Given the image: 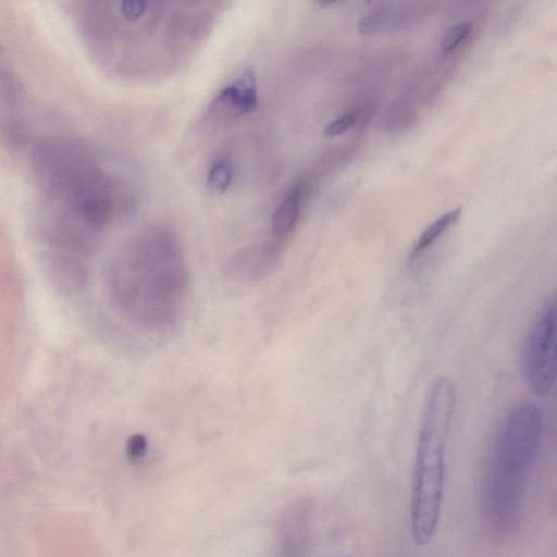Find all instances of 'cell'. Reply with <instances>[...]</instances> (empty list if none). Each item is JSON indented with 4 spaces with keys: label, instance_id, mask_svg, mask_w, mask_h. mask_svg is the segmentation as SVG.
Masks as SVG:
<instances>
[{
    "label": "cell",
    "instance_id": "obj_1",
    "mask_svg": "<svg viewBox=\"0 0 557 557\" xmlns=\"http://www.w3.org/2000/svg\"><path fill=\"white\" fill-rule=\"evenodd\" d=\"M189 283L181 248L168 234L144 236L129 244L112 260L106 274L114 307L150 330L168 327L177 320Z\"/></svg>",
    "mask_w": 557,
    "mask_h": 557
},
{
    "label": "cell",
    "instance_id": "obj_2",
    "mask_svg": "<svg viewBox=\"0 0 557 557\" xmlns=\"http://www.w3.org/2000/svg\"><path fill=\"white\" fill-rule=\"evenodd\" d=\"M456 406L449 377L435 379L425 395L414 454L410 524L412 541L424 546L435 535L444 493L445 451Z\"/></svg>",
    "mask_w": 557,
    "mask_h": 557
},
{
    "label": "cell",
    "instance_id": "obj_3",
    "mask_svg": "<svg viewBox=\"0 0 557 557\" xmlns=\"http://www.w3.org/2000/svg\"><path fill=\"white\" fill-rule=\"evenodd\" d=\"M542 413L532 403H521L505 417L492 451L487 478V506L494 524L510 528L521 508L527 482L536 460Z\"/></svg>",
    "mask_w": 557,
    "mask_h": 557
},
{
    "label": "cell",
    "instance_id": "obj_4",
    "mask_svg": "<svg viewBox=\"0 0 557 557\" xmlns=\"http://www.w3.org/2000/svg\"><path fill=\"white\" fill-rule=\"evenodd\" d=\"M555 302H547L532 324L523 351L525 380L539 396L547 395L556 380Z\"/></svg>",
    "mask_w": 557,
    "mask_h": 557
},
{
    "label": "cell",
    "instance_id": "obj_5",
    "mask_svg": "<svg viewBox=\"0 0 557 557\" xmlns=\"http://www.w3.org/2000/svg\"><path fill=\"white\" fill-rule=\"evenodd\" d=\"M281 259V248L277 244H255L230 256L224 271L233 278L257 282L275 272Z\"/></svg>",
    "mask_w": 557,
    "mask_h": 557
},
{
    "label": "cell",
    "instance_id": "obj_6",
    "mask_svg": "<svg viewBox=\"0 0 557 557\" xmlns=\"http://www.w3.org/2000/svg\"><path fill=\"white\" fill-rule=\"evenodd\" d=\"M22 107L18 82L0 58V123L12 140H20L24 133Z\"/></svg>",
    "mask_w": 557,
    "mask_h": 557
},
{
    "label": "cell",
    "instance_id": "obj_7",
    "mask_svg": "<svg viewBox=\"0 0 557 557\" xmlns=\"http://www.w3.org/2000/svg\"><path fill=\"white\" fill-rule=\"evenodd\" d=\"M256 104L257 85L251 69H246L240 77L226 86L215 99L216 107L234 116L250 112Z\"/></svg>",
    "mask_w": 557,
    "mask_h": 557
},
{
    "label": "cell",
    "instance_id": "obj_8",
    "mask_svg": "<svg viewBox=\"0 0 557 557\" xmlns=\"http://www.w3.org/2000/svg\"><path fill=\"white\" fill-rule=\"evenodd\" d=\"M302 506H292L283 515L280 528V557H302L306 524Z\"/></svg>",
    "mask_w": 557,
    "mask_h": 557
},
{
    "label": "cell",
    "instance_id": "obj_9",
    "mask_svg": "<svg viewBox=\"0 0 557 557\" xmlns=\"http://www.w3.org/2000/svg\"><path fill=\"white\" fill-rule=\"evenodd\" d=\"M304 197V185L296 184L282 200L272 219V231L275 236L284 237L290 233L300 214Z\"/></svg>",
    "mask_w": 557,
    "mask_h": 557
},
{
    "label": "cell",
    "instance_id": "obj_10",
    "mask_svg": "<svg viewBox=\"0 0 557 557\" xmlns=\"http://www.w3.org/2000/svg\"><path fill=\"white\" fill-rule=\"evenodd\" d=\"M461 212V207L454 208L443 213L437 219H435L431 224H429L414 242L408 257L409 261L413 262L414 260L420 258V256L425 250H428L446 230H448L458 221Z\"/></svg>",
    "mask_w": 557,
    "mask_h": 557
},
{
    "label": "cell",
    "instance_id": "obj_11",
    "mask_svg": "<svg viewBox=\"0 0 557 557\" xmlns=\"http://www.w3.org/2000/svg\"><path fill=\"white\" fill-rule=\"evenodd\" d=\"M232 180V170L227 162L220 161L215 163L207 178V187L213 194H222L224 193Z\"/></svg>",
    "mask_w": 557,
    "mask_h": 557
},
{
    "label": "cell",
    "instance_id": "obj_12",
    "mask_svg": "<svg viewBox=\"0 0 557 557\" xmlns=\"http://www.w3.org/2000/svg\"><path fill=\"white\" fill-rule=\"evenodd\" d=\"M471 22H461L451 26L442 37L440 48L443 52L454 51L471 34Z\"/></svg>",
    "mask_w": 557,
    "mask_h": 557
},
{
    "label": "cell",
    "instance_id": "obj_13",
    "mask_svg": "<svg viewBox=\"0 0 557 557\" xmlns=\"http://www.w3.org/2000/svg\"><path fill=\"white\" fill-rule=\"evenodd\" d=\"M358 113L350 111L331 121L324 128V135L333 137L350 129L357 122Z\"/></svg>",
    "mask_w": 557,
    "mask_h": 557
},
{
    "label": "cell",
    "instance_id": "obj_14",
    "mask_svg": "<svg viewBox=\"0 0 557 557\" xmlns=\"http://www.w3.org/2000/svg\"><path fill=\"white\" fill-rule=\"evenodd\" d=\"M120 12L128 21H137L147 12V2L145 1H123Z\"/></svg>",
    "mask_w": 557,
    "mask_h": 557
},
{
    "label": "cell",
    "instance_id": "obj_15",
    "mask_svg": "<svg viewBox=\"0 0 557 557\" xmlns=\"http://www.w3.org/2000/svg\"><path fill=\"white\" fill-rule=\"evenodd\" d=\"M147 440L141 434L132 435L126 444V453L129 459L136 461L144 457L147 450Z\"/></svg>",
    "mask_w": 557,
    "mask_h": 557
},
{
    "label": "cell",
    "instance_id": "obj_16",
    "mask_svg": "<svg viewBox=\"0 0 557 557\" xmlns=\"http://www.w3.org/2000/svg\"><path fill=\"white\" fill-rule=\"evenodd\" d=\"M333 557H349L348 555H336V556H333Z\"/></svg>",
    "mask_w": 557,
    "mask_h": 557
}]
</instances>
